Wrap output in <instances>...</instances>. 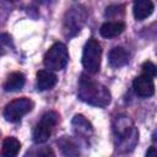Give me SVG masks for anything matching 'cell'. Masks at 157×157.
I'll use <instances>...</instances> for the list:
<instances>
[{
    "mask_svg": "<svg viewBox=\"0 0 157 157\" xmlns=\"http://www.w3.org/2000/svg\"><path fill=\"white\" fill-rule=\"evenodd\" d=\"M77 96L81 101L94 105L104 108L110 103V92L101 82L88 77L87 75H81L78 80Z\"/></svg>",
    "mask_w": 157,
    "mask_h": 157,
    "instance_id": "obj_1",
    "label": "cell"
},
{
    "mask_svg": "<svg viewBox=\"0 0 157 157\" xmlns=\"http://www.w3.org/2000/svg\"><path fill=\"white\" fill-rule=\"evenodd\" d=\"M113 130L117 139V148L120 152H128L134 148L139 140V131L128 117H117L113 124Z\"/></svg>",
    "mask_w": 157,
    "mask_h": 157,
    "instance_id": "obj_2",
    "label": "cell"
},
{
    "mask_svg": "<svg viewBox=\"0 0 157 157\" xmlns=\"http://www.w3.org/2000/svg\"><path fill=\"white\" fill-rule=\"evenodd\" d=\"M101 58H102V47L94 38H90L82 52V65L90 74H97L101 67Z\"/></svg>",
    "mask_w": 157,
    "mask_h": 157,
    "instance_id": "obj_3",
    "label": "cell"
},
{
    "mask_svg": "<svg viewBox=\"0 0 157 157\" xmlns=\"http://www.w3.org/2000/svg\"><path fill=\"white\" fill-rule=\"evenodd\" d=\"M67 61H69V52L66 45L61 42L54 43L45 53L43 60L45 67L54 71L63 70L66 66Z\"/></svg>",
    "mask_w": 157,
    "mask_h": 157,
    "instance_id": "obj_4",
    "label": "cell"
},
{
    "mask_svg": "<svg viewBox=\"0 0 157 157\" xmlns=\"http://www.w3.org/2000/svg\"><path fill=\"white\" fill-rule=\"evenodd\" d=\"M59 121V114L54 110L47 112L40 120L37 123V125L34 126L33 130V141L36 144H44L49 140L54 126L58 124Z\"/></svg>",
    "mask_w": 157,
    "mask_h": 157,
    "instance_id": "obj_5",
    "label": "cell"
},
{
    "mask_svg": "<svg viewBox=\"0 0 157 157\" xmlns=\"http://www.w3.org/2000/svg\"><path fill=\"white\" fill-rule=\"evenodd\" d=\"M32 109H33V102L29 98H26V97L17 98V99H13L5 105L4 118L7 121L17 123L21 120V118L23 115L29 113Z\"/></svg>",
    "mask_w": 157,
    "mask_h": 157,
    "instance_id": "obj_6",
    "label": "cell"
},
{
    "mask_svg": "<svg viewBox=\"0 0 157 157\" xmlns=\"http://www.w3.org/2000/svg\"><path fill=\"white\" fill-rule=\"evenodd\" d=\"M86 20V11L82 6L77 5L71 7L64 18V33L66 37H72L80 32Z\"/></svg>",
    "mask_w": 157,
    "mask_h": 157,
    "instance_id": "obj_7",
    "label": "cell"
},
{
    "mask_svg": "<svg viewBox=\"0 0 157 157\" xmlns=\"http://www.w3.org/2000/svg\"><path fill=\"white\" fill-rule=\"evenodd\" d=\"M132 87L134 91L137 96L142 97V98H147L151 97L155 93V83H153V78L146 76V75H140L137 77L134 78L132 81Z\"/></svg>",
    "mask_w": 157,
    "mask_h": 157,
    "instance_id": "obj_8",
    "label": "cell"
},
{
    "mask_svg": "<svg viewBox=\"0 0 157 157\" xmlns=\"http://www.w3.org/2000/svg\"><path fill=\"white\" fill-rule=\"evenodd\" d=\"M130 60V53L124 47H115L109 52L108 61L112 67H121Z\"/></svg>",
    "mask_w": 157,
    "mask_h": 157,
    "instance_id": "obj_9",
    "label": "cell"
},
{
    "mask_svg": "<svg viewBox=\"0 0 157 157\" xmlns=\"http://www.w3.org/2000/svg\"><path fill=\"white\" fill-rule=\"evenodd\" d=\"M56 75L49 70H39L37 72V90L47 91L52 90L56 85Z\"/></svg>",
    "mask_w": 157,
    "mask_h": 157,
    "instance_id": "obj_10",
    "label": "cell"
},
{
    "mask_svg": "<svg viewBox=\"0 0 157 157\" xmlns=\"http://www.w3.org/2000/svg\"><path fill=\"white\" fill-rule=\"evenodd\" d=\"M125 29V23L121 21H108L104 22L101 28H99V33L102 37L104 38H114L118 37L119 34H121Z\"/></svg>",
    "mask_w": 157,
    "mask_h": 157,
    "instance_id": "obj_11",
    "label": "cell"
},
{
    "mask_svg": "<svg viewBox=\"0 0 157 157\" xmlns=\"http://www.w3.org/2000/svg\"><path fill=\"white\" fill-rule=\"evenodd\" d=\"M153 10H155V5L150 0L135 1L134 6H132V12H134V16L137 21H142V20L147 18L148 16H151Z\"/></svg>",
    "mask_w": 157,
    "mask_h": 157,
    "instance_id": "obj_12",
    "label": "cell"
},
{
    "mask_svg": "<svg viewBox=\"0 0 157 157\" xmlns=\"http://www.w3.org/2000/svg\"><path fill=\"white\" fill-rule=\"evenodd\" d=\"M26 82V77L22 72L20 71H16V72H12L7 76L5 83H4V90L6 92H15V91H20L23 85Z\"/></svg>",
    "mask_w": 157,
    "mask_h": 157,
    "instance_id": "obj_13",
    "label": "cell"
},
{
    "mask_svg": "<svg viewBox=\"0 0 157 157\" xmlns=\"http://www.w3.org/2000/svg\"><path fill=\"white\" fill-rule=\"evenodd\" d=\"M72 126H74V130L77 135L80 136H85V137H88L92 132H93V129H92V125L91 123L81 114H77L72 119Z\"/></svg>",
    "mask_w": 157,
    "mask_h": 157,
    "instance_id": "obj_14",
    "label": "cell"
},
{
    "mask_svg": "<svg viewBox=\"0 0 157 157\" xmlns=\"http://www.w3.org/2000/svg\"><path fill=\"white\" fill-rule=\"evenodd\" d=\"M21 148V142L16 137H6L2 142L1 155L2 157H17Z\"/></svg>",
    "mask_w": 157,
    "mask_h": 157,
    "instance_id": "obj_15",
    "label": "cell"
},
{
    "mask_svg": "<svg viewBox=\"0 0 157 157\" xmlns=\"http://www.w3.org/2000/svg\"><path fill=\"white\" fill-rule=\"evenodd\" d=\"M58 146L60 147L65 157H80V150L71 139H67L66 136L61 137L60 140H58Z\"/></svg>",
    "mask_w": 157,
    "mask_h": 157,
    "instance_id": "obj_16",
    "label": "cell"
},
{
    "mask_svg": "<svg viewBox=\"0 0 157 157\" xmlns=\"http://www.w3.org/2000/svg\"><path fill=\"white\" fill-rule=\"evenodd\" d=\"M25 157H55V153L50 147H40L28 151Z\"/></svg>",
    "mask_w": 157,
    "mask_h": 157,
    "instance_id": "obj_17",
    "label": "cell"
},
{
    "mask_svg": "<svg viewBox=\"0 0 157 157\" xmlns=\"http://www.w3.org/2000/svg\"><path fill=\"white\" fill-rule=\"evenodd\" d=\"M12 48L13 45L11 37L7 33H0V54H5Z\"/></svg>",
    "mask_w": 157,
    "mask_h": 157,
    "instance_id": "obj_18",
    "label": "cell"
},
{
    "mask_svg": "<svg viewBox=\"0 0 157 157\" xmlns=\"http://www.w3.org/2000/svg\"><path fill=\"white\" fill-rule=\"evenodd\" d=\"M141 69H142V75H146L151 78L156 76V65L152 61H145Z\"/></svg>",
    "mask_w": 157,
    "mask_h": 157,
    "instance_id": "obj_19",
    "label": "cell"
},
{
    "mask_svg": "<svg viewBox=\"0 0 157 157\" xmlns=\"http://www.w3.org/2000/svg\"><path fill=\"white\" fill-rule=\"evenodd\" d=\"M145 157H157V151H156V147L155 146H151L147 152H146V156Z\"/></svg>",
    "mask_w": 157,
    "mask_h": 157,
    "instance_id": "obj_20",
    "label": "cell"
}]
</instances>
